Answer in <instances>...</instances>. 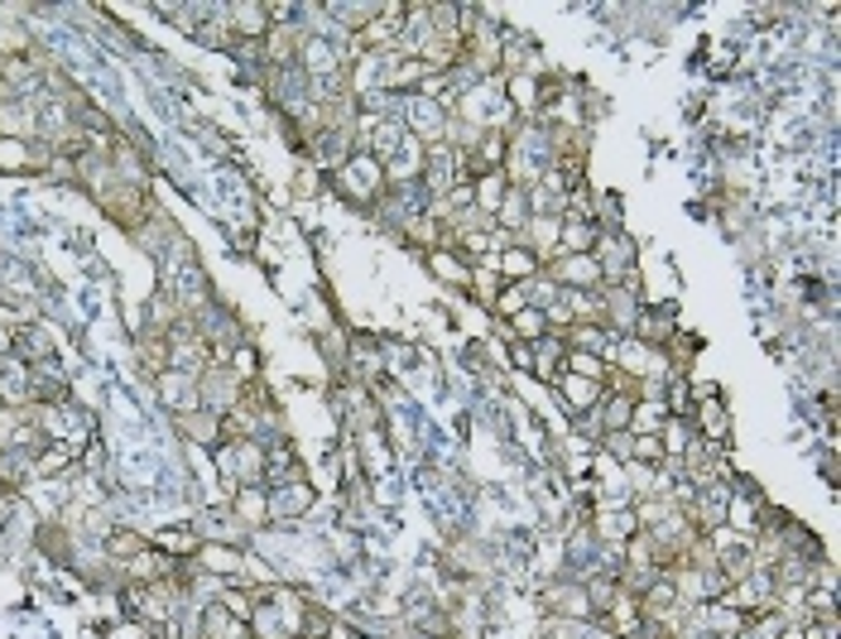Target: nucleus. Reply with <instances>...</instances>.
Masks as SVG:
<instances>
[{
    "mask_svg": "<svg viewBox=\"0 0 841 639\" xmlns=\"http://www.w3.org/2000/svg\"><path fill=\"white\" fill-rule=\"evenodd\" d=\"M495 317H501V323H509V317H515L519 308H529V294H524V284H501V294H495Z\"/></svg>",
    "mask_w": 841,
    "mask_h": 639,
    "instance_id": "cd10ccee",
    "label": "nucleus"
},
{
    "mask_svg": "<svg viewBox=\"0 0 841 639\" xmlns=\"http://www.w3.org/2000/svg\"><path fill=\"white\" fill-rule=\"evenodd\" d=\"M423 265H429V274L443 289H466L472 284V265L458 255L452 245H433V250H423Z\"/></svg>",
    "mask_w": 841,
    "mask_h": 639,
    "instance_id": "f8f14e48",
    "label": "nucleus"
},
{
    "mask_svg": "<svg viewBox=\"0 0 841 639\" xmlns=\"http://www.w3.org/2000/svg\"><path fill=\"white\" fill-rule=\"evenodd\" d=\"M265 495H270V520L274 524H294L298 515H308V505H313V485L303 481V476L270 481Z\"/></svg>",
    "mask_w": 841,
    "mask_h": 639,
    "instance_id": "423d86ee",
    "label": "nucleus"
},
{
    "mask_svg": "<svg viewBox=\"0 0 841 639\" xmlns=\"http://www.w3.org/2000/svg\"><path fill=\"white\" fill-rule=\"evenodd\" d=\"M687 423H693V433L702 442H716V448H726V442H730V409L722 405V395H716V399H697L693 413H687Z\"/></svg>",
    "mask_w": 841,
    "mask_h": 639,
    "instance_id": "9b49d317",
    "label": "nucleus"
},
{
    "mask_svg": "<svg viewBox=\"0 0 841 639\" xmlns=\"http://www.w3.org/2000/svg\"><path fill=\"white\" fill-rule=\"evenodd\" d=\"M145 548H149V534L130 530V524H116V530L102 538V553L112 563H126V558H135V553H145Z\"/></svg>",
    "mask_w": 841,
    "mask_h": 639,
    "instance_id": "a878e982",
    "label": "nucleus"
},
{
    "mask_svg": "<svg viewBox=\"0 0 841 639\" xmlns=\"http://www.w3.org/2000/svg\"><path fill=\"white\" fill-rule=\"evenodd\" d=\"M82 448H73V442H44V452H34V476L39 481H53V476H67V471L77 467Z\"/></svg>",
    "mask_w": 841,
    "mask_h": 639,
    "instance_id": "4be33fe9",
    "label": "nucleus"
},
{
    "mask_svg": "<svg viewBox=\"0 0 841 639\" xmlns=\"http://www.w3.org/2000/svg\"><path fill=\"white\" fill-rule=\"evenodd\" d=\"M558 235H563V217H529L515 241H519L524 250H534L539 260H548V255L558 250Z\"/></svg>",
    "mask_w": 841,
    "mask_h": 639,
    "instance_id": "a211bd4d",
    "label": "nucleus"
},
{
    "mask_svg": "<svg viewBox=\"0 0 841 639\" xmlns=\"http://www.w3.org/2000/svg\"><path fill=\"white\" fill-rule=\"evenodd\" d=\"M318 169H313V164H308V169H298V178H294V192H298V198H313V192H318L323 184H318Z\"/></svg>",
    "mask_w": 841,
    "mask_h": 639,
    "instance_id": "c85d7f7f",
    "label": "nucleus"
},
{
    "mask_svg": "<svg viewBox=\"0 0 841 639\" xmlns=\"http://www.w3.org/2000/svg\"><path fill=\"white\" fill-rule=\"evenodd\" d=\"M515 188L509 184V174L505 169H491V174H476L472 178V207L481 217H491L495 221V212H501V202H505V192Z\"/></svg>",
    "mask_w": 841,
    "mask_h": 639,
    "instance_id": "f3484780",
    "label": "nucleus"
},
{
    "mask_svg": "<svg viewBox=\"0 0 841 639\" xmlns=\"http://www.w3.org/2000/svg\"><path fill=\"white\" fill-rule=\"evenodd\" d=\"M155 395H159V405L174 409V413L202 409V405H198V380H192V375H183V370H164L159 380H155Z\"/></svg>",
    "mask_w": 841,
    "mask_h": 639,
    "instance_id": "4468645a",
    "label": "nucleus"
},
{
    "mask_svg": "<svg viewBox=\"0 0 841 639\" xmlns=\"http://www.w3.org/2000/svg\"><path fill=\"white\" fill-rule=\"evenodd\" d=\"M509 360H515L519 370H529V366H534V356H529V346H524V342H515V346H509Z\"/></svg>",
    "mask_w": 841,
    "mask_h": 639,
    "instance_id": "c756f323",
    "label": "nucleus"
},
{
    "mask_svg": "<svg viewBox=\"0 0 841 639\" xmlns=\"http://www.w3.org/2000/svg\"><path fill=\"white\" fill-rule=\"evenodd\" d=\"M529 356H534V375H539V380H558L563 375V360H568V342L558 337V332H544L539 342L529 346Z\"/></svg>",
    "mask_w": 841,
    "mask_h": 639,
    "instance_id": "412c9836",
    "label": "nucleus"
},
{
    "mask_svg": "<svg viewBox=\"0 0 841 639\" xmlns=\"http://www.w3.org/2000/svg\"><path fill=\"white\" fill-rule=\"evenodd\" d=\"M548 332V317H544V308H519L515 317L505 323V337H515V342H524V346H534Z\"/></svg>",
    "mask_w": 841,
    "mask_h": 639,
    "instance_id": "bb28decb",
    "label": "nucleus"
},
{
    "mask_svg": "<svg viewBox=\"0 0 841 639\" xmlns=\"http://www.w3.org/2000/svg\"><path fill=\"white\" fill-rule=\"evenodd\" d=\"M601 241V227L591 217H563V235H558V250L568 255H591Z\"/></svg>",
    "mask_w": 841,
    "mask_h": 639,
    "instance_id": "393cba45",
    "label": "nucleus"
},
{
    "mask_svg": "<svg viewBox=\"0 0 841 639\" xmlns=\"http://www.w3.org/2000/svg\"><path fill=\"white\" fill-rule=\"evenodd\" d=\"M481 265H491L495 274H501L505 284H524V280H534V274L544 270V260L534 255V250H524L519 241H509L505 250H495V255H486Z\"/></svg>",
    "mask_w": 841,
    "mask_h": 639,
    "instance_id": "9d476101",
    "label": "nucleus"
},
{
    "mask_svg": "<svg viewBox=\"0 0 841 639\" xmlns=\"http://www.w3.org/2000/svg\"><path fill=\"white\" fill-rule=\"evenodd\" d=\"M241 390H245L241 375L231 366H222V360H212V366L202 370V380H198V405L207 413H217V419H227V413L241 405Z\"/></svg>",
    "mask_w": 841,
    "mask_h": 639,
    "instance_id": "f03ea898",
    "label": "nucleus"
},
{
    "mask_svg": "<svg viewBox=\"0 0 841 639\" xmlns=\"http://www.w3.org/2000/svg\"><path fill=\"white\" fill-rule=\"evenodd\" d=\"M174 423H178V433L192 438V442H202V448H222V442H227V433H222V419H217V413H207V409L174 413Z\"/></svg>",
    "mask_w": 841,
    "mask_h": 639,
    "instance_id": "6ab92c4d",
    "label": "nucleus"
},
{
    "mask_svg": "<svg viewBox=\"0 0 841 639\" xmlns=\"http://www.w3.org/2000/svg\"><path fill=\"white\" fill-rule=\"evenodd\" d=\"M227 20H231L236 44H265V34L274 30L270 6H260V0H236V6H227Z\"/></svg>",
    "mask_w": 841,
    "mask_h": 639,
    "instance_id": "1a4fd4ad",
    "label": "nucleus"
},
{
    "mask_svg": "<svg viewBox=\"0 0 841 639\" xmlns=\"http://www.w3.org/2000/svg\"><path fill=\"white\" fill-rule=\"evenodd\" d=\"M24 15H30L24 6H0V63L30 59L34 53V30L30 24H20Z\"/></svg>",
    "mask_w": 841,
    "mask_h": 639,
    "instance_id": "6e6552de",
    "label": "nucleus"
},
{
    "mask_svg": "<svg viewBox=\"0 0 841 639\" xmlns=\"http://www.w3.org/2000/svg\"><path fill=\"white\" fill-rule=\"evenodd\" d=\"M192 534L202 538V544H231V548H245L251 544V530L231 515V505L222 500V505H207L198 520H192Z\"/></svg>",
    "mask_w": 841,
    "mask_h": 639,
    "instance_id": "20e7f679",
    "label": "nucleus"
},
{
    "mask_svg": "<svg viewBox=\"0 0 841 639\" xmlns=\"http://www.w3.org/2000/svg\"><path fill=\"white\" fill-rule=\"evenodd\" d=\"M333 188H337L347 202H356V207L380 202V198H385V164H380L376 155H366V149H356V155L333 174Z\"/></svg>",
    "mask_w": 841,
    "mask_h": 639,
    "instance_id": "f257e3e1",
    "label": "nucleus"
},
{
    "mask_svg": "<svg viewBox=\"0 0 841 639\" xmlns=\"http://www.w3.org/2000/svg\"><path fill=\"white\" fill-rule=\"evenodd\" d=\"M539 606H544V616H563V620H597V610H591L587 601V587H582V577H554V582H544V591H539Z\"/></svg>",
    "mask_w": 841,
    "mask_h": 639,
    "instance_id": "7ed1b4c3",
    "label": "nucleus"
},
{
    "mask_svg": "<svg viewBox=\"0 0 841 639\" xmlns=\"http://www.w3.org/2000/svg\"><path fill=\"white\" fill-rule=\"evenodd\" d=\"M544 274L558 289H601V265L591 255H568V250H554L544 260Z\"/></svg>",
    "mask_w": 841,
    "mask_h": 639,
    "instance_id": "39448f33",
    "label": "nucleus"
},
{
    "mask_svg": "<svg viewBox=\"0 0 841 639\" xmlns=\"http://www.w3.org/2000/svg\"><path fill=\"white\" fill-rule=\"evenodd\" d=\"M49 149L39 140H0V174H44Z\"/></svg>",
    "mask_w": 841,
    "mask_h": 639,
    "instance_id": "2eb2a0df",
    "label": "nucleus"
},
{
    "mask_svg": "<svg viewBox=\"0 0 841 639\" xmlns=\"http://www.w3.org/2000/svg\"><path fill=\"white\" fill-rule=\"evenodd\" d=\"M554 385H558L563 405L572 409V419H582V413H591V409H597L601 399H606V385H601V380H582V375H568V370H563Z\"/></svg>",
    "mask_w": 841,
    "mask_h": 639,
    "instance_id": "ddd939ff",
    "label": "nucleus"
},
{
    "mask_svg": "<svg viewBox=\"0 0 841 639\" xmlns=\"http://www.w3.org/2000/svg\"><path fill=\"white\" fill-rule=\"evenodd\" d=\"M227 505H231V515H236L251 534L260 530V524H270V495H265V485H241V491L231 495Z\"/></svg>",
    "mask_w": 841,
    "mask_h": 639,
    "instance_id": "aec40b11",
    "label": "nucleus"
},
{
    "mask_svg": "<svg viewBox=\"0 0 841 639\" xmlns=\"http://www.w3.org/2000/svg\"><path fill=\"white\" fill-rule=\"evenodd\" d=\"M149 548L164 553V558H174V563H192V553L202 548V538L192 534V524H169V530L149 534Z\"/></svg>",
    "mask_w": 841,
    "mask_h": 639,
    "instance_id": "dca6fc26",
    "label": "nucleus"
},
{
    "mask_svg": "<svg viewBox=\"0 0 841 639\" xmlns=\"http://www.w3.org/2000/svg\"><path fill=\"white\" fill-rule=\"evenodd\" d=\"M135 360H140V370L149 375V380H159L164 370H169V337H159V332H135Z\"/></svg>",
    "mask_w": 841,
    "mask_h": 639,
    "instance_id": "5701e85b",
    "label": "nucleus"
},
{
    "mask_svg": "<svg viewBox=\"0 0 841 639\" xmlns=\"http://www.w3.org/2000/svg\"><path fill=\"white\" fill-rule=\"evenodd\" d=\"M664 423H669L664 399H659V395H640L635 405H630V428H626V433H630V438H650V433H659Z\"/></svg>",
    "mask_w": 841,
    "mask_h": 639,
    "instance_id": "b1692460",
    "label": "nucleus"
},
{
    "mask_svg": "<svg viewBox=\"0 0 841 639\" xmlns=\"http://www.w3.org/2000/svg\"><path fill=\"white\" fill-rule=\"evenodd\" d=\"M192 567L202 577H217V582H241L245 573V548H231V544H202L192 553Z\"/></svg>",
    "mask_w": 841,
    "mask_h": 639,
    "instance_id": "0eeeda50",
    "label": "nucleus"
}]
</instances>
